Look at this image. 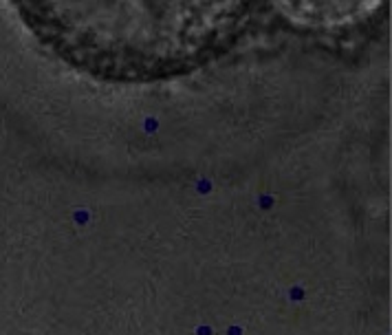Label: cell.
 Returning <instances> with one entry per match:
<instances>
[{
    "label": "cell",
    "instance_id": "cell-1",
    "mask_svg": "<svg viewBox=\"0 0 392 335\" xmlns=\"http://www.w3.org/2000/svg\"><path fill=\"white\" fill-rule=\"evenodd\" d=\"M42 47L106 82L187 75L223 55L255 0H11Z\"/></svg>",
    "mask_w": 392,
    "mask_h": 335
},
{
    "label": "cell",
    "instance_id": "cell-2",
    "mask_svg": "<svg viewBox=\"0 0 392 335\" xmlns=\"http://www.w3.org/2000/svg\"><path fill=\"white\" fill-rule=\"evenodd\" d=\"M282 11L298 24L333 29L366 18L381 0H277Z\"/></svg>",
    "mask_w": 392,
    "mask_h": 335
}]
</instances>
